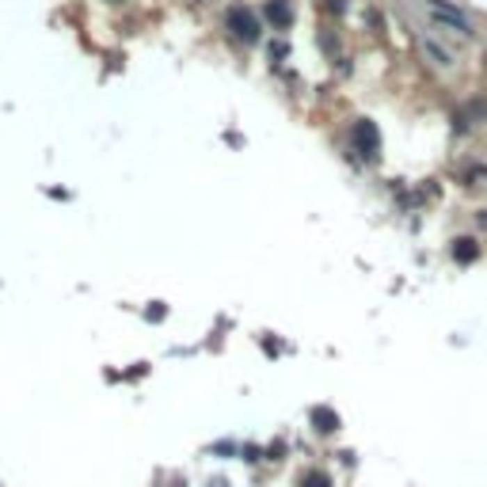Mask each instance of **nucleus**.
Listing matches in <instances>:
<instances>
[{"instance_id": "1", "label": "nucleus", "mask_w": 487, "mask_h": 487, "mask_svg": "<svg viewBox=\"0 0 487 487\" xmlns=\"http://www.w3.org/2000/svg\"><path fill=\"white\" fill-rule=\"evenodd\" d=\"M229 27H232L237 38H244V42H255L259 38V19L248 12V8H229Z\"/></svg>"}, {"instance_id": "2", "label": "nucleus", "mask_w": 487, "mask_h": 487, "mask_svg": "<svg viewBox=\"0 0 487 487\" xmlns=\"http://www.w3.org/2000/svg\"><path fill=\"white\" fill-rule=\"evenodd\" d=\"M430 15H434L438 23H445V27H453L457 35H468V19L457 12V8L442 4V0H430Z\"/></svg>"}, {"instance_id": "3", "label": "nucleus", "mask_w": 487, "mask_h": 487, "mask_svg": "<svg viewBox=\"0 0 487 487\" xmlns=\"http://www.w3.org/2000/svg\"><path fill=\"white\" fill-rule=\"evenodd\" d=\"M354 145H358V152H365V157H373V152L381 149V134L373 122H354Z\"/></svg>"}, {"instance_id": "4", "label": "nucleus", "mask_w": 487, "mask_h": 487, "mask_svg": "<svg viewBox=\"0 0 487 487\" xmlns=\"http://www.w3.org/2000/svg\"><path fill=\"white\" fill-rule=\"evenodd\" d=\"M266 19H271L278 31H286L289 23H294V8H289V0H266Z\"/></svg>"}, {"instance_id": "5", "label": "nucleus", "mask_w": 487, "mask_h": 487, "mask_svg": "<svg viewBox=\"0 0 487 487\" xmlns=\"http://www.w3.org/2000/svg\"><path fill=\"white\" fill-rule=\"evenodd\" d=\"M312 419H316V426H320V430H335V426H339V419L331 415L328 408H316V411H312Z\"/></svg>"}, {"instance_id": "6", "label": "nucleus", "mask_w": 487, "mask_h": 487, "mask_svg": "<svg viewBox=\"0 0 487 487\" xmlns=\"http://www.w3.org/2000/svg\"><path fill=\"white\" fill-rule=\"evenodd\" d=\"M453 255H457V263H468V259L476 255V244H472V240H457V248H453Z\"/></svg>"}, {"instance_id": "7", "label": "nucleus", "mask_w": 487, "mask_h": 487, "mask_svg": "<svg viewBox=\"0 0 487 487\" xmlns=\"http://www.w3.org/2000/svg\"><path fill=\"white\" fill-rule=\"evenodd\" d=\"M423 46H426V54H430V58H434L438 65H442V61H449V58H445V50H438V46H434V42H430V38H426V42H423Z\"/></svg>"}, {"instance_id": "8", "label": "nucleus", "mask_w": 487, "mask_h": 487, "mask_svg": "<svg viewBox=\"0 0 487 487\" xmlns=\"http://www.w3.org/2000/svg\"><path fill=\"white\" fill-rule=\"evenodd\" d=\"M305 487H328V476L312 472V476H308V480H305Z\"/></svg>"}]
</instances>
